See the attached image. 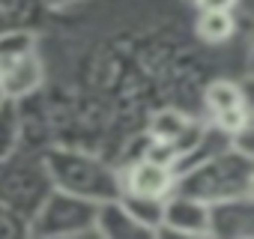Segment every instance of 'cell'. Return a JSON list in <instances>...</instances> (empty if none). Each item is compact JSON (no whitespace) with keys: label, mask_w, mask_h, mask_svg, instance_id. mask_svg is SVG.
Returning a JSON list of instances; mask_svg holds the SVG:
<instances>
[{"label":"cell","mask_w":254,"mask_h":239,"mask_svg":"<svg viewBox=\"0 0 254 239\" xmlns=\"http://www.w3.org/2000/svg\"><path fill=\"white\" fill-rule=\"evenodd\" d=\"M6 165V162H0ZM54 182L42 162H18L0 168V203L18 212L21 218H33V212L42 206V200L51 194Z\"/></svg>","instance_id":"277c9868"},{"label":"cell","mask_w":254,"mask_h":239,"mask_svg":"<svg viewBox=\"0 0 254 239\" xmlns=\"http://www.w3.org/2000/svg\"><path fill=\"white\" fill-rule=\"evenodd\" d=\"M96 218V203L60 188H51V194L42 200V206L33 212L27 221V236L39 239H69V236H84L93 230Z\"/></svg>","instance_id":"3957f363"},{"label":"cell","mask_w":254,"mask_h":239,"mask_svg":"<svg viewBox=\"0 0 254 239\" xmlns=\"http://www.w3.org/2000/svg\"><path fill=\"white\" fill-rule=\"evenodd\" d=\"M200 9H209V12H233L239 0H194Z\"/></svg>","instance_id":"e0dca14e"},{"label":"cell","mask_w":254,"mask_h":239,"mask_svg":"<svg viewBox=\"0 0 254 239\" xmlns=\"http://www.w3.org/2000/svg\"><path fill=\"white\" fill-rule=\"evenodd\" d=\"M30 51H36V36L30 30H3L0 33V72Z\"/></svg>","instance_id":"4fadbf2b"},{"label":"cell","mask_w":254,"mask_h":239,"mask_svg":"<svg viewBox=\"0 0 254 239\" xmlns=\"http://www.w3.org/2000/svg\"><path fill=\"white\" fill-rule=\"evenodd\" d=\"M159 233H177V236H206V203L180 191H171L165 197V215Z\"/></svg>","instance_id":"8992f818"},{"label":"cell","mask_w":254,"mask_h":239,"mask_svg":"<svg viewBox=\"0 0 254 239\" xmlns=\"http://www.w3.org/2000/svg\"><path fill=\"white\" fill-rule=\"evenodd\" d=\"M120 203L126 206L141 227H147L153 236L159 233L162 227V215H165V197H156V194H138V191H123L120 194Z\"/></svg>","instance_id":"30bf717a"},{"label":"cell","mask_w":254,"mask_h":239,"mask_svg":"<svg viewBox=\"0 0 254 239\" xmlns=\"http://www.w3.org/2000/svg\"><path fill=\"white\" fill-rule=\"evenodd\" d=\"M191 3H194V0H191Z\"/></svg>","instance_id":"ffe728a7"},{"label":"cell","mask_w":254,"mask_h":239,"mask_svg":"<svg viewBox=\"0 0 254 239\" xmlns=\"http://www.w3.org/2000/svg\"><path fill=\"white\" fill-rule=\"evenodd\" d=\"M42 165L54 182V188L87 197L93 203L120 197L123 185H120V171H114L111 165H105L102 159L81 153V150H69V147H51L42 156Z\"/></svg>","instance_id":"7a4b0ae2"},{"label":"cell","mask_w":254,"mask_h":239,"mask_svg":"<svg viewBox=\"0 0 254 239\" xmlns=\"http://www.w3.org/2000/svg\"><path fill=\"white\" fill-rule=\"evenodd\" d=\"M251 188H254V159L233 147H224L212 156L186 165L183 171H177L174 179V191L197 197L203 203L242 197L251 194Z\"/></svg>","instance_id":"6da1fadb"},{"label":"cell","mask_w":254,"mask_h":239,"mask_svg":"<svg viewBox=\"0 0 254 239\" xmlns=\"http://www.w3.org/2000/svg\"><path fill=\"white\" fill-rule=\"evenodd\" d=\"M174 168L168 165H156L147 159H135L129 168L120 174V185L123 191H138V194H156V197H168L174 191ZM120 191V194H123Z\"/></svg>","instance_id":"52a82bcc"},{"label":"cell","mask_w":254,"mask_h":239,"mask_svg":"<svg viewBox=\"0 0 254 239\" xmlns=\"http://www.w3.org/2000/svg\"><path fill=\"white\" fill-rule=\"evenodd\" d=\"M93 233H99L105 239H150L153 236L147 227H141L129 212H126V206L120 203V197L96 203Z\"/></svg>","instance_id":"ba28073f"},{"label":"cell","mask_w":254,"mask_h":239,"mask_svg":"<svg viewBox=\"0 0 254 239\" xmlns=\"http://www.w3.org/2000/svg\"><path fill=\"white\" fill-rule=\"evenodd\" d=\"M21 144V108L15 99L0 102V162H9Z\"/></svg>","instance_id":"8fae6325"},{"label":"cell","mask_w":254,"mask_h":239,"mask_svg":"<svg viewBox=\"0 0 254 239\" xmlns=\"http://www.w3.org/2000/svg\"><path fill=\"white\" fill-rule=\"evenodd\" d=\"M3 99H6V96H3V87H0V102H3Z\"/></svg>","instance_id":"d6986e66"},{"label":"cell","mask_w":254,"mask_h":239,"mask_svg":"<svg viewBox=\"0 0 254 239\" xmlns=\"http://www.w3.org/2000/svg\"><path fill=\"white\" fill-rule=\"evenodd\" d=\"M212 120H215V129H221L230 138V135L251 126V111H248V105H236V108H227L221 114H212Z\"/></svg>","instance_id":"9a60e30c"},{"label":"cell","mask_w":254,"mask_h":239,"mask_svg":"<svg viewBox=\"0 0 254 239\" xmlns=\"http://www.w3.org/2000/svg\"><path fill=\"white\" fill-rule=\"evenodd\" d=\"M236 105H248V99H245L239 84H233V81H212L206 87V108L212 114H221V111L236 108Z\"/></svg>","instance_id":"5bb4252c"},{"label":"cell","mask_w":254,"mask_h":239,"mask_svg":"<svg viewBox=\"0 0 254 239\" xmlns=\"http://www.w3.org/2000/svg\"><path fill=\"white\" fill-rule=\"evenodd\" d=\"M45 6H54V9H60V6H72V3H78V0H42Z\"/></svg>","instance_id":"ac0fdd59"},{"label":"cell","mask_w":254,"mask_h":239,"mask_svg":"<svg viewBox=\"0 0 254 239\" xmlns=\"http://www.w3.org/2000/svg\"><path fill=\"white\" fill-rule=\"evenodd\" d=\"M18 236H27V218L0 203V239H18Z\"/></svg>","instance_id":"2e32d148"},{"label":"cell","mask_w":254,"mask_h":239,"mask_svg":"<svg viewBox=\"0 0 254 239\" xmlns=\"http://www.w3.org/2000/svg\"><path fill=\"white\" fill-rule=\"evenodd\" d=\"M251 233H254V200H251V194L206 203V236L248 239Z\"/></svg>","instance_id":"5b68a950"},{"label":"cell","mask_w":254,"mask_h":239,"mask_svg":"<svg viewBox=\"0 0 254 239\" xmlns=\"http://www.w3.org/2000/svg\"><path fill=\"white\" fill-rule=\"evenodd\" d=\"M236 30V18L233 12H209V9H200V18H197V36L209 45H221L233 36Z\"/></svg>","instance_id":"7c38bea8"},{"label":"cell","mask_w":254,"mask_h":239,"mask_svg":"<svg viewBox=\"0 0 254 239\" xmlns=\"http://www.w3.org/2000/svg\"><path fill=\"white\" fill-rule=\"evenodd\" d=\"M0 87H3L6 99H15V102L33 96L42 87V60H39V54L30 51L21 60H15L9 69H3L0 72Z\"/></svg>","instance_id":"9c48e42d"}]
</instances>
